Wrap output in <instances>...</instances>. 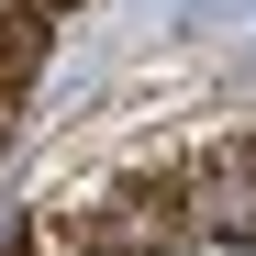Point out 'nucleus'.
I'll return each mask as SVG.
<instances>
[{
	"instance_id": "1",
	"label": "nucleus",
	"mask_w": 256,
	"mask_h": 256,
	"mask_svg": "<svg viewBox=\"0 0 256 256\" xmlns=\"http://www.w3.org/2000/svg\"><path fill=\"white\" fill-rule=\"evenodd\" d=\"M56 0H0V134H12V112L34 100V78H45V45H56Z\"/></svg>"
},
{
	"instance_id": "2",
	"label": "nucleus",
	"mask_w": 256,
	"mask_h": 256,
	"mask_svg": "<svg viewBox=\"0 0 256 256\" xmlns=\"http://www.w3.org/2000/svg\"><path fill=\"white\" fill-rule=\"evenodd\" d=\"M56 12H78V0H56Z\"/></svg>"
}]
</instances>
